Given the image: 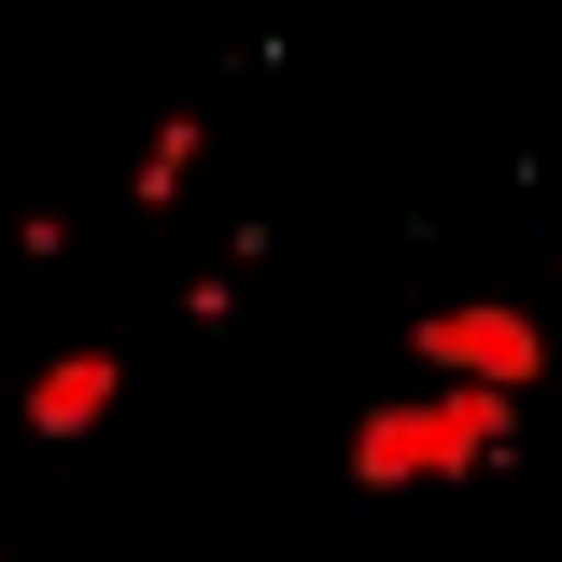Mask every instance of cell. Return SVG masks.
I'll return each mask as SVG.
<instances>
[{
  "mask_svg": "<svg viewBox=\"0 0 562 562\" xmlns=\"http://www.w3.org/2000/svg\"><path fill=\"white\" fill-rule=\"evenodd\" d=\"M520 450V394H479V380H436V394H380L351 422V492H436L479 479Z\"/></svg>",
  "mask_w": 562,
  "mask_h": 562,
  "instance_id": "cell-1",
  "label": "cell"
},
{
  "mask_svg": "<svg viewBox=\"0 0 562 562\" xmlns=\"http://www.w3.org/2000/svg\"><path fill=\"white\" fill-rule=\"evenodd\" d=\"M198 140H211L198 113H169V127L140 140V169H127V198H140V211H169V198H183V183H198Z\"/></svg>",
  "mask_w": 562,
  "mask_h": 562,
  "instance_id": "cell-4",
  "label": "cell"
},
{
  "mask_svg": "<svg viewBox=\"0 0 562 562\" xmlns=\"http://www.w3.org/2000/svg\"><path fill=\"white\" fill-rule=\"evenodd\" d=\"M113 394H127V366H113L99 338L57 351V366L29 380V436H43V450H57V436H99V422H113Z\"/></svg>",
  "mask_w": 562,
  "mask_h": 562,
  "instance_id": "cell-3",
  "label": "cell"
},
{
  "mask_svg": "<svg viewBox=\"0 0 562 562\" xmlns=\"http://www.w3.org/2000/svg\"><path fill=\"white\" fill-rule=\"evenodd\" d=\"M408 351L436 366V380H479V394H535V380H549V324L506 310V295H450V310H422Z\"/></svg>",
  "mask_w": 562,
  "mask_h": 562,
  "instance_id": "cell-2",
  "label": "cell"
}]
</instances>
